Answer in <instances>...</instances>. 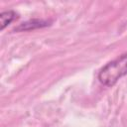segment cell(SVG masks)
I'll use <instances>...</instances> for the list:
<instances>
[{"instance_id":"obj_1","label":"cell","mask_w":127,"mask_h":127,"mask_svg":"<svg viewBox=\"0 0 127 127\" xmlns=\"http://www.w3.org/2000/svg\"><path fill=\"white\" fill-rule=\"evenodd\" d=\"M127 74V53L106 64L98 73L99 81L106 86H113L118 79Z\"/></svg>"},{"instance_id":"obj_2","label":"cell","mask_w":127,"mask_h":127,"mask_svg":"<svg viewBox=\"0 0 127 127\" xmlns=\"http://www.w3.org/2000/svg\"><path fill=\"white\" fill-rule=\"evenodd\" d=\"M52 21L49 20H43V19H32L29 21H26L22 24H20L18 27L14 29V31L21 32V31H30V30H35L39 28H44L47 26H50Z\"/></svg>"},{"instance_id":"obj_3","label":"cell","mask_w":127,"mask_h":127,"mask_svg":"<svg viewBox=\"0 0 127 127\" xmlns=\"http://www.w3.org/2000/svg\"><path fill=\"white\" fill-rule=\"evenodd\" d=\"M16 18H17V14L13 10H8V11H5V12H2L0 14V21H1L0 29L3 30L6 26H8Z\"/></svg>"}]
</instances>
